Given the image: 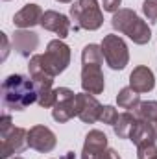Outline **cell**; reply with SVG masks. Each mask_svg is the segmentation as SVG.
Instances as JSON below:
<instances>
[{
  "instance_id": "cell-1",
  "label": "cell",
  "mask_w": 157,
  "mask_h": 159,
  "mask_svg": "<svg viewBox=\"0 0 157 159\" xmlns=\"http://www.w3.org/2000/svg\"><path fill=\"white\" fill-rule=\"evenodd\" d=\"M69 65H70V46L63 43V39H54L48 43L44 54H35L30 57L28 70H30V76L44 72L56 78L57 74L65 72Z\"/></svg>"
},
{
  "instance_id": "cell-2",
  "label": "cell",
  "mask_w": 157,
  "mask_h": 159,
  "mask_svg": "<svg viewBox=\"0 0 157 159\" xmlns=\"http://www.w3.org/2000/svg\"><path fill=\"white\" fill-rule=\"evenodd\" d=\"M37 102V91L32 80L22 74H11L2 81V104L11 111H24Z\"/></svg>"
},
{
  "instance_id": "cell-3",
  "label": "cell",
  "mask_w": 157,
  "mask_h": 159,
  "mask_svg": "<svg viewBox=\"0 0 157 159\" xmlns=\"http://www.w3.org/2000/svg\"><path fill=\"white\" fill-rule=\"evenodd\" d=\"M111 26L128 35L129 39L133 41L135 44H148L152 39V30L150 26L133 11V9H118L117 13H113V19H111Z\"/></svg>"
},
{
  "instance_id": "cell-4",
  "label": "cell",
  "mask_w": 157,
  "mask_h": 159,
  "mask_svg": "<svg viewBox=\"0 0 157 159\" xmlns=\"http://www.w3.org/2000/svg\"><path fill=\"white\" fill-rule=\"evenodd\" d=\"M70 19L74 20L76 30L94 32L104 24V13L98 0H78L70 6Z\"/></svg>"
},
{
  "instance_id": "cell-5",
  "label": "cell",
  "mask_w": 157,
  "mask_h": 159,
  "mask_svg": "<svg viewBox=\"0 0 157 159\" xmlns=\"http://www.w3.org/2000/svg\"><path fill=\"white\" fill-rule=\"evenodd\" d=\"M100 46H102V54H104V59L109 65V69H113V70L126 69V65L129 61V50H128V44L124 43L122 37L109 34L104 37Z\"/></svg>"
},
{
  "instance_id": "cell-6",
  "label": "cell",
  "mask_w": 157,
  "mask_h": 159,
  "mask_svg": "<svg viewBox=\"0 0 157 159\" xmlns=\"http://www.w3.org/2000/svg\"><path fill=\"white\" fill-rule=\"evenodd\" d=\"M56 104L52 107V119L59 124L69 122L72 117H76V93L69 87L56 89Z\"/></svg>"
},
{
  "instance_id": "cell-7",
  "label": "cell",
  "mask_w": 157,
  "mask_h": 159,
  "mask_svg": "<svg viewBox=\"0 0 157 159\" xmlns=\"http://www.w3.org/2000/svg\"><path fill=\"white\" fill-rule=\"evenodd\" d=\"M0 159H9L15 154H20L28 146V129L24 128H11L0 133Z\"/></svg>"
},
{
  "instance_id": "cell-8",
  "label": "cell",
  "mask_w": 157,
  "mask_h": 159,
  "mask_svg": "<svg viewBox=\"0 0 157 159\" xmlns=\"http://www.w3.org/2000/svg\"><path fill=\"white\" fill-rule=\"evenodd\" d=\"M105 80L102 74V63H81V89L89 94H102Z\"/></svg>"
},
{
  "instance_id": "cell-9",
  "label": "cell",
  "mask_w": 157,
  "mask_h": 159,
  "mask_svg": "<svg viewBox=\"0 0 157 159\" xmlns=\"http://www.w3.org/2000/svg\"><path fill=\"white\" fill-rule=\"evenodd\" d=\"M57 144V139H56V133L43 126V124H37L34 128H30L28 131V146L35 152H41V154H48L56 148Z\"/></svg>"
},
{
  "instance_id": "cell-10",
  "label": "cell",
  "mask_w": 157,
  "mask_h": 159,
  "mask_svg": "<svg viewBox=\"0 0 157 159\" xmlns=\"http://www.w3.org/2000/svg\"><path fill=\"white\" fill-rule=\"evenodd\" d=\"M102 104L94 98V94L89 93H79L76 94V117L85 124H94L96 120H100L102 113Z\"/></svg>"
},
{
  "instance_id": "cell-11",
  "label": "cell",
  "mask_w": 157,
  "mask_h": 159,
  "mask_svg": "<svg viewBox=\"0 0 157 159\" xmlns=\"http://www.w3.org/2000/svg\"><path fill=\"white\" fill-rule=\"evenodd\" d=\"M32 81L35 85V91H37V104L41 107H54L56 104V89L52 87L54 85V78L41 72V74H34L32 76Z\"/></svg>"
},
{
  "instance_id": "cell-12",
  "label": "cell",
  "mask_w": 157,
  "mask_h": 159,
  "mask_svg": "<svg viewBox=\"0 0 157 159\" xmlns=\"http://www.w3.org/2000/svg\"><path fill=\"white\" fill-rule=\"evenodd\" d=\"M41 26L48 32H54L59 39L69 37L70 34V19L63 13H57L54 9H48L41 17Z\"/></svg>"
},
{
  "instance_id": "cell-13",
  "label": "cell",
  "mask_w": 157,
  "mask_h": 159,
  "mask_svg": "<svg viewBox=\"0 0 157 159\" xmlns=\"http://www.w3.org/2000/svg\"><path fill=\"white\" fill-rule=\"evenodd\" d=\"M39 46V35L32 30H15L13 34V50L20 57H30Z\"/></svg>"
},
{
  "instance_id": "cell-14",
  "label": "cell",
  "mask_w": 157,
  "mask_h": 159,
  "mask_svg": "<svg viewBox=\"0 0 157 159\" xmlns=\"http://www.w3.org/2000/svg\"><path fill=\"white\" fill-rule=\"evenodd\" d=\"M129 87L133 91H137L139 94L154 91V87H155V76H154L152 69L146 67V65L135 67L131 70V74H129Z\"/></svg>"
},
{
  "instance_id": "cell-15",
  "label": "cell",
  "mask_w": 157,
  "mask_h": 159,
  "mask_svg": "<svg viewBox=\"0 0 157 159\" xmlns=\"http://www.w3.org/2000/svg\"><path fill=\"white\" fill-rule=\"evenodd\" d=\"M104 150H107V135L100 129H91L83 143L81 159H96Z\"/></svg>"
},
{
  "instance_id": "cell-16",
  "label": "cell",
  "mask_w": 157,
  "mask_h": 159,
  "mask_svg": "<svg viewBox=\"0 0 157 159\" xmlns=\"http://www.w3.org/2000/svg\"><path fill=\"white\" fill-rule=\"evenodd\" d=\"M43 9H41L37 4H26L20 11L15 13L13 17V24L19 28V30H30L34 26L41 24V17H43Z\"/></svg>"
},
{
  "instance_id": "cell-17",
  "label": "cell",
  "mask_w": 157,
  "mask_h": 159,
  "mask_svg": "<svg viewBox=\"0 0 157 159\" xmlns=\"http://www.w3.org/2000/svg\"><path fill=\"white\" fill-rule=\"evenodd\" d=\"M129 141L139 146V144H144V143H155V129H154V124L148 122V120L137 119L133 129H131V135H129Z\"/></svg>"
},
{
  "instance_id": "cell-18",
  "label": "cell",
  "mask_w": 157,
  "mask_h": 159,
  "mask_svg": "<svg viewBox=\"0 0 157 159\" xmlns=\"http://www.w3.org/2000/svg\"><path fill=\"white\" fill-rule=\"evenodd\" d=\"M135 122H137L135 113H129V111L120 113V115H118V120L115 122V126H113L115 135H117L118 139H129V135H131V129H133Z\"/></svg>"
},
{
  "instance_id": "cell-19",
  "label": "cell",
  "mask_w": 157,
  "mask_h": 159,
  "mask_svg": "<svg viewBox=\"0 0 157 159\" xmlns=\"http://www.w3.org/2000/svg\"><path fill=\"white\" fill-rule=\"evenodd\" d=\"M117 104H118V107H122V109H131V111H135L137 106L141 104V96H139V93L133 91L131 87H124V89L118 91Z\"/></svg>"
},
{
  "instance_id": "cell-20",
  "label": "cell",
  "mask_w": 157,
  "mask_h": 159,
  "mask_svg": "<svg viewBox=\"0 0 157 159\" xmlns=\"http://www.w3.org/2000/svg\"><path fill=\"white\" fill-rule=\"evenodd\" d=\"M133 113H135L137 119L148 120V122H157V102H154V100L141 102Z\"/></svg>"
},
{
  "instance_id": "cell-21",
  "label": "cell",
  "mask_w": 157,
  "mask_h": 159,
  "mask_svg": "<svg viewBox=\"0 0 157 159\" xmlns=\"http://www.w3.org/2000/svg\"><path fill=\"white\" fill-rule=\"evenodd\" d=\"M157 156L155 143H144L137 146V159H154Z\"/></svg>"
},
{
  "instance_id": "cell-22",
  "label": "cell",
  "mask_w": 157,
  "mask_h": 159,
  "mask_svg": "<svg viewBox=\"0 0 157 159\" xmlns=\"http://www.w3.org/2000/svg\"><path fill=\"white\" fill-rule=\"evenodd\" d=\"M118 120V111L113 106H104L102 107V113H100V122L104 124H109V126H115V122Z\"/></svg>"
},
{
  "instance_id": "cell-23",
  "label": "cell",
  "mask_w": 157,
  "mask_h": 159,
  "mask_svg": "<svg viewBox=\"0 0 157 159\" xmlns=\"http://www.w3.org/2000/svg\"><path fill=\"white\" fill-rule=\"evenodd\" d=\"M142 13L150 22L157 20V0H144L142 2Z\"/></svg>"
},
{
  "instance_id": "cell-24",
  "label": "cell",
  "mask_w": 157,
  "mask_h": 159,
  "mask_svg": "<svg viewBox=\"0 0 157 159\" xmlns=\"http://www.w3.org/2000/svg\"><path fill=\"white\" fill-rule=\"evenodd\" d=\"M122 0H102V6H104V11H109V13H117L118 6H120Z\"/></svg>"
},
{
  "instance_id": "cell-25",
  "label": "cell",
  "mask_w": 157,
  "mask_h": 159,
  "mask_svg": "<svg viewBox=\"0 0 157 159\" xmlns=\"http://www.w3.org/2000/svg\"><path fill=\"white\" fill-rule=\"evenodd\" d=\"M0 43H2V56H0V59L6 61L7 56H9V41H7V35H6L4 32L0 34Z\"/></svg>"
},
{
  "instance_id": "cell-26",
  "label": "cell",
  "mask_w": 157,
  "mask_h": 159,
  "mask_svg": "<svg viewBox=\"0 0 157 159\" xmlns=\"http://www.w3.org/2000/svg\"><path fill=\"white\" fill-rule=\"evenodd\" d=\"M13 128V120L11 117L6 113V115H2V119H0V133H4V131H7V129H11Z\"/></svg>"
},
{
  "instance_id": "cell-27",
  "label": "cell",
  "mask_w": 157,
  "mask_h": 159,
  "mask_svg": "<svg viewBox=\"0 0 157 159\" xmlns=\"http://www.w3.org/2000/svg\"><path fill=\"white\" fill-rule=\"evenodd\" d=\"M96 159H122L120 156H118V152L117 150H113V148H107V150H104L100 156Z\"/></svg>"
},
{
  "instance_id": "cell-28",
  "label": "cell",
  "mask_w": 157,
  "mask_h": 159,
  "mask_svg": "<svg viewBox=\"0 0 157 159\" xmlns=\"http://www.w3.org/2000/svg\"><path fill=\"white\" fill-rule=\"evenodd\" d=\"M61 159H74V152H67V154H65Z\"/></svg>"
},
{
  "instance_id": "cell-29",
  "label": "cell",
  "mask_w": 157,
  "mask_h": 159,
  "mask_svg": "<svg viewBox=\"0 0 157 159\" xmlns=\"http://www.w3.org/2000/svg\"><path fill=\"white\" fill-rule=\"evenodd\" d=\"M56 2H61V4H70L72 0H56Z\"/></svg>"
},
{
  "instance_id": "cell-30",
  "label": "cell",
  "mask_w": 157,
  "mask_h": 159,
  "mask_svg": "<svg viewBox=\"0 0 157 159\" xmlns=\"http://www.w3.org/2000/svg\"><path fill=\"white\" fill-rule=\"evenodd\" d=\"M13 159H24V157H13Z\"/></svg>"
},
{
  "instance_id": "cell-31",
  "label": "cell",
  "mask_w": 157,
  "mask_h": 159,
  "mask_svg": "<svg viewBox=\"0 0 157 159\" xmlns=\"http://www.w3.org/2000/svg\"><path fill=\"white\" fill-rule=\"evenodd\" d=\"M154 159H157V156H155V157H154Z\"/></svg>"
},
{
  "instance_id": "cell-32",
  "label": "cell",
  "mask_w": 157,
  "mask_h": 159,
  "mask_svg": "<svg viewBox=\"0 0 157 159\" xmlns=\"http://www.w3.org/2000/svg\"><path fill=\"white\" fill-rule=\"evenodd\" d=\"M6 2H7V0H6Z\"/></svg>"
}]
</instances>
